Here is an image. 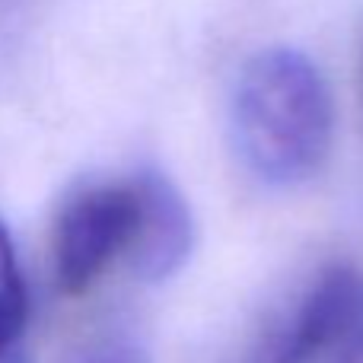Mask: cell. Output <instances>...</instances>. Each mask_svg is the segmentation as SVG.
I'll return each mask as SVG.
<instances>
[{"label": "cell", "instance_id": "1", "mask_svg": "<svg viewBox=\"0 0 363 363\" xmlns=\"http://www.w3.org/2000/svg\"><path fill=\"white\" fill-rule=\"evenodd\" d=\"M191 211L160 172L83 182L67 194L51 230V268L61 294L80 296L125 268L160 284L188 262Z\"/></svg>", "mask_w": 363, "mask_h": 363}, {"label": "cell", "instance_id": "2", "mask_svg": "<svg viewBox=\"0 0 363 363\" xmlns=\"http://www.w3.org/2000/svg\"><path fill=\"white\" fill-rule=\"evenodd\" d=\"M332 138V89L313 57L277 45L245 61L230 96V144L258 182H309L325 166Z\"/></svg>", "mask_w": 363, "mask_h": 363}, {"label": "cell", "instance_id": "3", "mask_svg": "<svg viewBox=\"0 0 363 363\" xmlns=\"http://www.w3.org/2000/svg\"><path fill=\"white\" fill-rule=\"evenodd\" d=\"M258 363H363V271H322L264 335Z\"/></svg>", "mask_w": 363, "mask_h": 363}, {"label": "cell", "instance_id": "4", "mask_svg": "<svg viewBox=\"0 0 363 363\" xmlns=\"http://www.w3.org/2000/svg\"><path fill=\"white\" fill-rule=\"evenodd\" d=\"M29 315V294L19 271V258L6 226L0 223V347L19 345Z\"/></svg>", "mask_w": 363, "mask_h": 363}, {"label": "cell", "instance_id": "5", "mask_svg": "<svg viewBox=\"0 0 363 363\" xmlns=\"http://www.w3.org/2000/svg\"><path fill=\"white\" fill-rule=\"evenodd\" d=\"M57 363H150V351L128 328H99L67 347Z\"/></svg>", "mask_w": 363, "mask_h": 363}, {"label": "cell", "instance_id": "6", "mask_svg": "<svg viewBox=\"0 0 363 363\" xmlns=\"http://www.w3.org/2000/svg\"><path fill=\"white\" fill-rule=\"evenodd\" d=\"M0 363H29L23 354V347L13 345V347H0Z\"/></svg>", "mask_w": 363, "mask_h": 363}]
</instances>
